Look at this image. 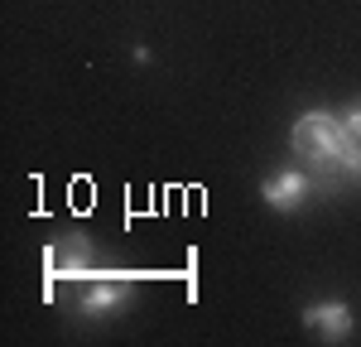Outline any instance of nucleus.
<instances>
[{"instance_id":"nucleus-1","label":"nucleus","mask_w":361,"mask_h":347,"mask_svg":"<svg viewBox=\"0 0 361 347\" xmlns=\"http://www.w3.org/2000/svg\"><path fill=\"white\" fill-rule=\"evenodd\" d=\"M289 150H294L313 174H337L342 169V154L352 150V135H347L342 116L304 111L294 126H289Z\"/></svg>"},{"instance_id":"nucleus-2","label":"nucleus","mask_w":361,"mask_h":347,"mask_svg":"<svg viewBox=\"0 0 361 347\" xmlns=\"http://www.w3.org/2000/svg\"><path fill=\"white\" fill-rule=\"evenodd\" d=\"M313 193V174L308 169H275L260 178V202L275 212H299Z\"/></svg>"},{"instance_id":"nucleus-3","label":"nucleus","mask_w":361,"mask_h":347,"mask_svg":"<svg viewBox=\"0 0 361 347\" xmlns=\"http://www.w3.org/2000/svg\"><path fill=\"white\" fill-rule=\"evenodd\" d=\"M304 328L313 338H323V343H347V338L357 333V314H352V304H342V299H318V304L304 309Z\"/></svg>"},{"instance_id":"nucleus-4","label":"nucleus","mask_w":361,"mask_h":347,"mask_svg":"<svg viewBox=\"0 0 361 347\" xmlns=\"http://www.w3.org/2000/svg\"><path fill=\"white\" fill-rule=\"evenodd\" d=\"M130 304V285H92L78 294V314L82 318H106V314H121Z\"/></svg>"},{"instance_id":"nucleus-5","label":"nucleus","mask_w":361,"mask_h":347,"mask_svg":"<svg viewBox=\"0 0 361 347\" xmlns=\"http://www.w3.org/2000/svg\"><path fill=\"white\" fill-rule=\"evenodd\" d=\"M342 178H357L361 183V140H352V150H347V154H342Z\"/></svg>"},{"instance_id":"nucleus-6","label":"nucleus","mask_w":361,"mask_h":347,"mask_svg":"<svg viewBox=\"0 0 361 347\" xmlns=\"http://www.w3.org/2000/svg\"><path fill=\"white\" fill-rule=\"evenodd\" d=\"M342 126H347V135H352V140H361V102H357L347 116H342Z\"/></svg>"}]
</instances>
